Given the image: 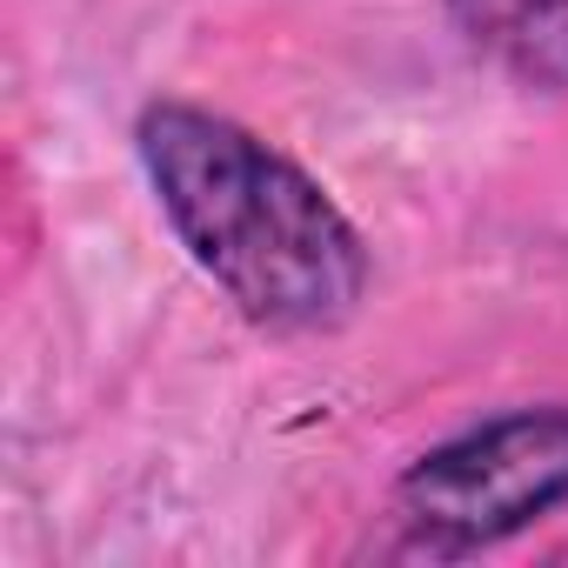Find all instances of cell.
Returning <instances> with one entry per match:
<instances>
[{"label": "cell", "instance_id": "obj_4", "mask_svg": "<svg viewBox=\"0 0 568 568\" xmlns=\"http://www.w3.org/2000/svg\"><path fill=\"white\" fill-rule=\"evenodd\" d=\"M528 8H535V0H448L455 28H462L475 48H508L515 28L528 21Z\"/></svg>", "mask_w": 568, "mask_h": 568}, {"label": "cell", "instance_id": "obj_2", "mask_svg": "<svg viewBox=\"0 0 568 568\" xmlns=\"http://www.w3.org/2000/svg\"><path fill=\"white\" fill-rule=\"evenodd\" d=\"M568 501V402L508 408L408 462L388 508L415 555L462 561Z\"/></svg>", "mask_w": 568, "mask_h": 568}, {"label": "cell", "instance_id": "obj_1", "mask_svg": "<svg viewBox=\"0 0 568 568\" xmlns=\"http://www.w3.org/2000/svg\"><path fill=\"white\" fill-rule=\"evenodd\" d=\"M148 187L194 267L267 335H328L368 295V241L281 148L194 101L134 121Z\"/></svg>", "mask_w": 568, "mask_h": 568}, {"label": "cell", "instance_id": "obj_3", "mask_svg": "<svg viewBox=\"0 0 568 568\" xmlns=\"http://www.w3.org/2000/svg\"><path fill=\"white\" fill-rule=\"evenodd\" d=\"M521 88L561 94L568 88V0H535L528 21L515 28V41L501 48Z\"/></svg>", "mask_w": 568, "mask_h": 568}]
</instances>
